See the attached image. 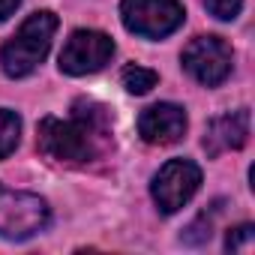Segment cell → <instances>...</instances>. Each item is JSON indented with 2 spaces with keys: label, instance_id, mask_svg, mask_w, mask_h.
<instances>
[{
  "label": "cell",
  "instance_id": "4fadbf2b",
  "mask_svg": "<svg viewBox=\"0 0 255 255\" xmlns=\"http://www.w3.org/2000/svg\"><path fill=\"white\" fill-rule=\"evenodd\" d=\"M204 6L219 21H234L243 9V0H204Z\"/></svg>",
  "mask_w": 255,
  "mask_h": 255
},
{
  "label": "cell",
  "instance_id": "277c9868",
  "mask_svg": "<svg viewBox=\"0 0 255 255\" xmlns=\"http://www.w3.org/2000/svg\"><path fill=\"white\" fill-rule=\"evenodd\" d=\"M120 21L135 36L165 39L186 21V12L180 0H120Z\"/></svg>",
  "mask_w": 255,
  "mask_h": 255
},
{
  "label": "cell",
  "instance_id": "7c38bea8",
  "mask_svg": "<svg viewBox=\"0 0 255 255\" xmlns=\"http://www.w3.org/2000/svg\"><path fill=\"white\" fill-rule=\"evenodd\" d=\"M252 240H255V225L243 222V225H237V228L228 231V237H225V252H243V249L252 246Z\"/></svg>",
  "mask_w": 255,
  "mask_h": 255
},
{
  "label": "cell",
  "instance_id": "5b68a950",
  "mask_svg": "<svg viewBox=\"0 0 255 255\" xmlns=\"http://www.w3.org/2000/svg\"><path fill=\"white\" fill-rule=\"evenodd\" d=\"M201 186V168L189 159H168L150 183V195L153 204L159 207V213L171 216L177 213L183 204H189V198L198 192Z\"/></svg>",
  "mask_w": 255,
  "mask_h": 255
},
{
  "label": "cell",
  "instance_id": "ba28073f",
  "mask_svg": "<svg viewBox=\"0 0 255 255\" xmlns=\"http://www.w3.org/2000/svg\"><path fill=\"white\" fill-rule=\"evenodd\" d=\"M186 126H189L186 111L174 102H156L138 114V135L156 147L177 144L186 132Z\"/></svg>",
  "mask_w": 255,
  "mask_h": 255
},
{
  "label": "cell",
  "instance_id": "8992f818",
  "mask_svg": "<svg viewBox=\"0 0 255 255\" xmlns=\"http://www.w3.org/2000/svg\"><path fill=\"white\" fill-rule=\"evenodd\" d=\"M183 69L204 87H216L231 75L234 51L222 36H195L183 48Z\"/></svg>",
  "mask_w": 255,
  "mask_h": 255
},
{
  "label": "cell",
  "instance_id": "30bf717a",
  "mask_svg": "<svg viewBox=\"0 0 255 255\" xmlns=\"http://www.w3.org/2000/svg\"><path fill=\"white\" fill-rule=\"evenodd\" d=\"M21 141V117L9 108H0V159H6Z\"/></svg>",
  "mask_w": 255,
  "mask_h": 255
},
{
  "label": "cell",
  "instance_id": "3957f363",
  "mask_svg": "<svg viewBox=\"0 0 255 255\" xmlns=\"http://www.w3.org/2000/svg\"><path fill=\"white\" fill-rule=\"evenodd\" d=\"M48 222H51V210L45 198L0 183V237L3 240H27L45 231Z\"/></svg>",
  "mask_w": 255,
  "mask_h": 255
},
{
  "label": "cell",
  "instance_id": "7a4b0ae2",
  "mask_svg": "<svg viewBox=\"0 0 255 255\" xmlns=\"http://www.w3.org/2000/svg\"><path fill=\"white\" fill-rule=\"evenodd\" d=\"M57 15L51 9L33 12L24 18V24L15 30V36L0 48V69L9 78H27L36 72V66L48 57L51 39L57 33Z\"/></svg>",
  "mask_w": 255,
  "mask_h": 255
},
{
  "label": "cell",
  "instance_id": "9c48e42d",
  "mask_svg": "<svg viewBox=\"0 0 255 255\" xmlns=\"http://www.w3.org/2000/svg\"><path fill=\"white\" fill-rule=\"evenodd\" d=\"M246 141H249V108H237L207 123L201 144L207 156H219L225 150H240Z\"/></svg>",
  "mask_w": 255,
  "mask_h": 255
},
{
  "label": "cell",
  "instance_id": "9a60e30c",
  "mask_svg": "<svg viewBox=\"0 0 255 255\" xmlns=\"http://www.w3.org/2000/svg\"><path fill=\"white\" fill-rule=\"evenodd\" d=\"M18 3H21V0H0V21H6L18 9Z\"/></svg>",
  "mask_w": 255,
  "mask_h": 255
},
{
  "label": "cell",
  "instance_id": "8fae6325",
  "mask_svg": "<svg viewBox=\"0 0 255 255\" xmlns=\"http://www.w3.org/2000/svg\"><path fill=\"white\" fill-rule=\"evenodd\" d=\"M120 81H123V87L129 90V93L144 96V93H150V90L156 87L159 75H156L153 69H144V66H138V63H129V66L120 72Z\"/></svg>",
  "mask_w": 255,
  "mask_h": 255
},
{
  "label": "cell",
  "instance_id": "52a82bcc",
  "mask_svg": "<svg viewBox=\"0 0 255 255\" xmlns=\"http://www.w3.org/2000/svg\"><path fill=\"white\" fill-rule=\"evenodd\" d=\"M114 57V39L102 30H75L60 51V72L66 75H93L105 69Z\"/></svg>",
  "mask_w": 255,
  "mask_h": 255
},
{
  "label": "cell",
  "instance_id": "5bb4252c",
  "mask_svg": "<svg viewBox=\"0 0 255 255\" xmlns=\"http://www.w3.org/2000/svg\"><path fill=\"white\" fill-rule=\"evenodd\" d=\"M210 240V219L207 216H201V219H195L186 231H183V243H192V246H198V243H207Z\"/></svg>",
  "mask_w": 255,
  "mask_h": 255
},
{
  "label": "cell",
  "instance_id": "6da1fadb",
  "mask_svg": "<svg viewBox=\"0 0 255 255\" xmlns=\"http://www.w3.org/2000/svg\"><path fill=\"white\" fill-rule=\"evenodd\" d=\"M114 144L111 132V114L99 102L78 99L72 105V114L66 120L60 117H42L36 129V147L54 162L84 165L93 159H102Z\"/></svg>",
  "mask_w": 255,
  "mask_h": 255
}]
</instances>
